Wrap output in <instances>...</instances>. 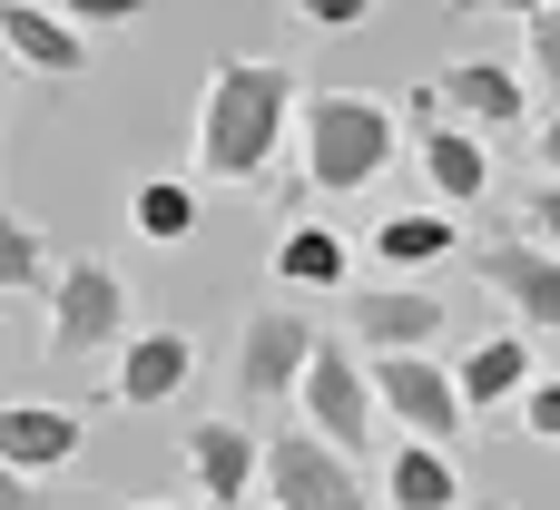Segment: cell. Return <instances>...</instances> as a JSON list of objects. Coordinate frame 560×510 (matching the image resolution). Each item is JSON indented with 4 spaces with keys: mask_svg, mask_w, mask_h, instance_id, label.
<instances>
[{
    "mask_svg": "<svg viewBox=\"0 0 560 510\" xmlns=\"http://www.w3.org/2000/svg\"><path fill=\"white\" fill-rule=\"evenodd\" d=\"M295 108H305L295 59H246V49H236V59H217V69H207V98H197L187 177H197V187H256V177L276 167V147H285Z\"/></svg>",
    "mask_w": 560,
    "mask_h": 510,
    "instance_id": "cell-1",
    "label": "cell"
},
{
    "mask_svg": "<svg viewBox=\"0 0 560 510\" xmlns=\"http://www.w3.org/2000/svg\"><path fill=\"white\" fill-rule=\"evenodd\" d=\"M453 383H463V413L472 423H502L522 393H532V334L512 324V334H482L463 364H453Z\"/></svg>",
    "mask_w": 560,
    "mask_h": 510,
    "instance_id": "cell-17",
    "label": "cell"
},
{
    "mask_svg": "<svg viewBox=\"0 0 560 510\" xmlns=\"http://www.w3.org/2000/svg\"><path fill=\"white\" fill-rule=\"evenodd\" d=\"M532 157H541V177H560V108L532 128Z\"/></svg>",
    "mask_w": 560,
    "mask_h": 510,
    "instance_id": "cell-27",
    "label": "cell"
},
{
    "mask_svg": "<svg viewBox=\"0 0 560 510\" xmlns=\"http://www.w3.org/2000/svg\"><path fill=\"white\" fill-rule=\"evenodd\" d=\"M256 462H266V442H256L246 413H207V423L187 432V482H197V501H207V510H246Z\"/></svg>",
    "mask_w": 560,
    "mask_h": 510,
    "instance_id": "cell-13",
    "label": "cell"
},
{
    "mask_svg": "<svg viewBox=\"0 0 560 510\" xmlns=\"http://www.w3.org/2000/svg\"><path fill=\"white\" fill-rule=\"evenodd\" d=\"M118 510H207V501H118Z\"/></svg>",
    "mask_w": 560,
    "mask_h": 510,
    "instance_id": "cell-30",
    "label": "cell"
},
{
    "mask_svg": "<svg viewBox=\"0 0 560 510\" xmlns=\"http://www.w3.org/2000/svg\"><path fill=\"white\" fill-rule=\"evenodd\" d=\"M522 236H541V246H560V177H541V187L522 197Z\"/></svg>",
    "mask_w": 560,
    "mask_h": 510,
    "instance_id": "cell-26",
    "label": "cell"
},
{
    "mask_svg": "<svg viewBox=\"0 0 560 510\" xmlns=\"http://www.w3.org/2000/svg\"><path fill=\"white\" fill-rule=\"evenodd\" d=\"M305 354H315V324H305L295 305L246 315V334H236V354H226V393H236V413H295Z\"/></svg>",
    "mask_w": 560,
    "mask_h": 510,
    "instance_id": "cell-6",
    "label": "cell"
},
{
    "mask_svg": "<svg viewBox=\"0 0 560 510\" xmlns=\"http://www.w3.org/2000/svg\"><path fill=\"white\" fill-rule=\"evenodd\" d=\"M522 79H532L541 98H560V0H541V10L522 20Z\"/></svg>",
    "mask_w": 560,
    "mask_h": 510,
    "instance_id": "cell-22",
    "label": "cell"
},
{
    "mask_svg": "<svg viewBox=\"0 0 560 510\" xmlns=\"http://www.w3.org/2000/svg\"><path fill=\"white\" fill-rule=\"evenodd\" d=\"M404 157V108L374 88H305L295 108V187L315 197H364Z\"/></svg>",
    "mask_w": 560,
    "mask_h": 510,
    "instance_id": "cell-2",
    "label": "cell"
},
{
    "mask_svg": "<svg viewBox=\"0 0 560 510\" xmlns=\"http://www.w3.org/2000/svg\"><path fill=\"white\" fill-rule=\"evenodd\" d=\"M413 167H423V187H433V206H453V216H472V206H492V138L482 128H463V118H433V128H413Z\"/></svg>",
    "mask_w": 560,
    "mask_h": 510,
    "instance_id": "cell-11",
    "label": "cell"
},
{
    "mask_svg": "<svg viewBox=\"0 0 560 510\" xmlns=\"http://www.w3.org/2000/svg\"><path fill=\"white\" fill-rule=\"evenodd\" d=\"M453 10H512V20H532L541 0H453Z\"/></svg>",
    "mask_w": 560,
    "mask_h": 510,
    "instance_id": "cell-29",
    "label": "cell"
},
{
    "mask_svg": "<svg viewBox=\"0 0 560 510\" xmlns=\"http://www.w3.org/2000/svg\"><path fill=\"white\" fill-rule=\"evenodd\" d=\"M512 423H522L532 442H551V452H560V373H532V393L512 403Z\"/></svg>",
    "mask_w": 560,
    "mask_h": 510,
    "instance_id": "cell-24",
    "label": "cell"
},
{
    "mask_svg": "<svg viewBox=\"0 0 560 510\" xmlns=\"http://www.w3.org/2000/svg\"><path fill=\"white\" fill-rule=\"evenodd\" d=\"M187 383H197V334H177V324H148V334H128V344H118L108 403H118V413H167Z\"/></svg>",
    "mask_w": 560,
    "mask_h": 510,
    "instance_id": "cell-12",
    "label": "cell"
},
{
    "mask_svg": "<svg viewBox=\"0 0 560 510\" xmlns=\"http://www.w3.org/2000/svg\"><path fill=\"white\" fill-rule=\"evenodd\" d=\"M256 491H266L276 510H374V482H364V462H354V452H335V442H325V432H305V423L266 432Z\"/></svg>",
    "mask_w": 560,
    "mask_h": 510,
    "instance_id": "cell-4",
    "label": "cell"
},
{
    "mask_svg": "<svg viewBox=\"0 0 560 510\" xmlns=\"http://www.w3.org/2000/svg\"><path fill=\"white\" fill-rule=\"evenodd\" d=\"M463 510H472V501H463Z\"/></svg>",
    "mask_w": 560,
    "mask_h": 510,
    "instance_id": "cell-31",
    "label": "cell"
},
{
    "mask_svg": "<svg viewBox=\"0 0 560 510\" xmlns=\"http://www.w3.org/2000/svg\"><path fill=\"white\" fill-rule=\"evenodd\" d=\"M364 373H374V403H384V423H404L413 442H443V452H453V442L472 432L453 364H433V354H364Z\"/></svg>",
    "mask_w": 560,
    "mask_h": 510,
    "instance_id": "cell-8",
    "label": "cell"
},
{
    "mask_svg": "<svg viewBox=\"0 0 560 510\" xmlns=\"http://www.w3.org/2000/svg\"><path fill=\"white\" fill-rule=\"evenodd\" d=\"M472 275L512 305L522 334H560V246H541V236H492V246H472Z\"/></svg>",
    "mask_w": 560,
    "mask_h": 510,
    "instance_id": "cell-9",
    "label": "cell"
},
{
    "mask_svg": "<svg viewBox=\"0 0 560 510\" xmlns=\"http://www.w3.org/2000/svg\"><path fill=\"white\" fill-rule=\"evenodd\" d=\"M285 10H295V29H315V39H354L384 0H285Z\"/></svg>",
    "mask_w": 560,
    "mask_h": 510,
    "instance_id": "cell-23",
    "label": "cell"
},
{
    "mask_svg": "<svg viewBox=\"0 0 560 510\" xmlns=\"http://www.w3.org/2000/svg\"><path fill=\"white\" fill-rule=\"evenodd\" d=\"M374 501H384V510H463V472H453L443 442H413V432H404V442L384 452Z\"/></svg>",
    "mask_w": 560,
    "mask_h": 510,
    "instance_id": "cell-18",
    "label": "cell"
},
{
    "mask_svg": "<svg viewBox=\"0 0 560 510\" xmlns=\"http://www.w3.org/2000/svg\"><path fill=\"white\" fill-rule=\"evenodd\" d=\"M49 275H59V256H49L39 216H10L0 206V295H49Z\"/></svg>",
    "mask_w": 560,
    "mask_h": 510,
    "instance_id": "cell-21",
    "label": "cell"
},
{
    "mask_svg": "<svg viewBox=\"0 0 560 510\" xmlns=\"http://www.w3.org/2000/svg\"><path fill=\"white\" fill-rule=\"evenodd\" d=\"M295 413H305V432H325L335 452H374V423H384V403H374V373H364V344H345V334H315V354H305V383H295Z\"/></svg>",
    "mask_w": 560,
    "mask_h": 510,
    "instance_id": "cell-5",
    "label": "cell"
},
{
    "mask_svg": "<svg viewBox=\"0 0 560 510\" xmlns=\"http://www.w3.org/2000/svg\"><path fill=\"white\" fill-rule=\"evenodd\" d=\"M128 236H138V246H187V236H197V177H187V167H177V177H167V167L138 177V187H128Z\"/></svg>",
    "mask_w": 560,
    "mask_h": 510,
    "instance_id": "cell-20",
    "label": "cell"
},
{
    "mask_svg": "<svg viewBox=\"0 0 560 510\" xmlns=\"http://www.w3.org/2000/svg\"><path fill=\"white\" fill-rule=\"evenodd\" d=\"M79 442H89V413H69V403H0V462H10L20 482L69 472Z\"/></svg>",
    "mask_w": 560,
    "mask_h": 510,
    "instance_id": "cell-16",
    "label": "cell"
},
{
    "mask_svg": "<svg viewBox=\"0 0 560 510\" xmlns=\"http://www.w3.org/2000/svg\"><path fill=\"white\" fill-rule=\"evenodd\" d=\"M0 510H39V491H30V482H20L10 462H0Z\"/></svg>",
    "mask_w": 560,
    "mask_h": 510,
    "instance_id": "cell-28",
    "label": "cell"
},
{
    "mask_svg": "<svg viewBox=\"0 0 560 510\" xmlns=\"http://www.w3.org/2000/svg\"><path fill=\"white\" fill-rule=\"evenodd\" d=\"M0 59H20L30 79H79L89 69V29L59 0H0Z\"/></svg>",
    "mask_w": 560,
    "mask_h": 510,
    "instance_id": "cell-14",
    "label": "cell"
},
{
    "mask_svg": "<svg viewBox=\"0 0 560 510\" xmlns=\"http://www.w3.org/2000/svg\"><path fill=\"white\" fill-rule=\"evenodd\" d=\"M423 88H433L443 118H463V128H482V138H502V128L532 118V79H522L512 59H453V69H433Z\"/></svg>",
    "mask_w": 560,
    "mask_h": 510,
    "instance_id": "cell-10",
    "label": "cell"
},
{
    "mask_svg": "<svg viewBox=\"0 0 560 510\" xmlns=\"http://www.w3.org/2000/svg\"><path fill=\"white\" fill-rule=\"evenodd\" d=\"M443 334H453V315H443V295L423 275L345 285V344H364V354H433Z\"/></svg>",
    "mask_w": 560,
    "mask_h": 510,
    "instance_id": "cell-7",
    "label": "cell"
},
{
    "mask_svg": "<svg viewBox=\"0 0 560 510\" xmlns=\"http://www.w3.org/2000/svg\"><path fill=\"white\" fill-rule=\"evenodd\" d=\"M59 10H69L79 29H128V20H148L158 0H59Z\"/></svg>",
    "mask_w": 560,
    "mask_h": 510,
    "instance_id": "cell-25",
    "label": "cell"
},
{
    "mask_svg": "<svg viewBox=\"0 0 560 510\" xmlns=\"http://www.w3.org/2000/svg\"><path fill=\"white\" fill-rule=\"evenodd\" d=\"M266 265H276L285 295H345L354 285V236L335 216H285V236H276Z\"/></svg>",
    "mask_w": 560,
    "mask_h": 510,
    "instance_id": "cell-15",
    "label": "cell"
},
{
    "mask_svg": "<svg viewBox=\"0 0 560 510\" xmlns=\"http://www.w3.org/2000/svg\"><path fill=\"white\" fill-rule=\"evenodd\" d=\"M128 334H138L128 324V275L108 256H69L49 275V334H39V354L49 364H89V354H118Z\"/></svg>",
    "mask_w": 560,
    "mask_h": 510,
    "instance_id": "cell-3",
    "label": "cell"
},
{
    "mask_svg": "<svg viewBox=\"0 0 560 510\" xmlns=\"http://www.w3.org/2000/svg\"><path fill=\"white\" fill-rule=\"evenodd\" d=\"M364 256H384L394 275H423V265L463 256V216H453V206H394V216L364 236Z\"/></svg>",
    "mask_w": 560,
    "mask_h": 510,
    "instance_id": "cell-19",
    "label": "cell"
}]
</instances>
